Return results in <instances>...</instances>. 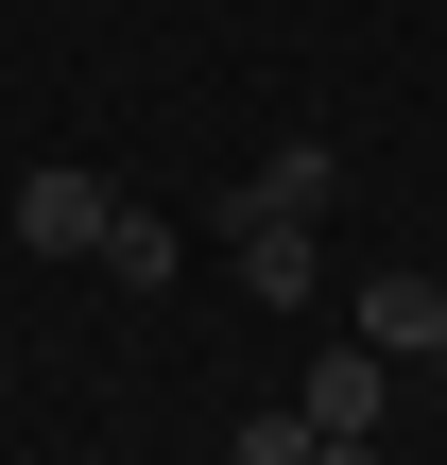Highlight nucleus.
I'll return each mask as SVG.
<instances>
[{
  "label": "nucleus",
  "mask_w": 447,
  "mask_h": 465,
  "mask_svg": "<svg viewBox=\"0 0 447 465\" xmlns=\"http://www.w3.org/2000/svg\"><path fill=\"white\" fill-rule=\"evenodd\" d=\"M327 207H345V155L327 138H276L241 190H207V224H327Z\"/></svg>",
  "instance_id": "obj_1"
},
{
  "label": "nucleus",
  "mask_w": 447,
  "mask_h": 465,
  "mask_svg": "<svg viewBox=\"0 0 447 465\" xmlns=\"http://www.w3.org/2000/svg\"><path fill=\"white\" fill-rule=\"evenodd\" d=\"M0 224H17V242H34V259H103V224H121V190H103V173H69V155H52V173H17V207H0Z\"/></svg>",
  "instance_id": "obj_2"
},
{
  "label": "nucleus",
  "mask_w": 447,
  "mask_h": 465,
  "mask_svg": "<svg viewBox=\"0 0 447 465\" xmlns=\"http://www.w3.org/2000/svg\"><path fill=\"white\" fill-rule=\"evenodd\" d=\"M396 380H447V276H362V311H345Z\"/></svg>",
  "instance_id": "obj_3"
},
{
  "label": "nucleus",
  "mask_w": 447,
  "mask_h": 465,
  "mask_svg": "<svg viewBox=\"0 0 447 465\" xmlns=\"http://www.w3.org/2000/svg\"><path fill=\"white\" fill-rule=\"evenodd\" d=\"M224 259H241V293H258V311H310V293H327L310 224H224Z\"/></svg>",
  "instance_id": "obj_4"
},
{
  "label": "nucleus",
  "mask_w": 447,
  "mask_h": 465,
  "mask_svg": "<svg viewBox=\"0 0 447 465\" xmlns=\"http://www.w3.org/2000/svg\"><path fill=\"white\" fill-rule=\"evenodd\" d=\"M293 414H310V431H379V414H396V362H379V345H327Z\"/></svg>",
  "instance_id": "obj_5"
},
{
  "label": "nucleus",
  "mask_w": 447,
  "mask_h": 465,
  "mask_svg": "<svg viewBox=\"0 0 447 465\" xmlns=\"http://www.w3.org/2000/svg\"><path fill=\"white\" fill-rule=\"evenodd\" d=\"M172 259H189V242H172L155 207H121V224H103V276H121V293H172Z\"/></svg>",
  "instance_id": "obj_6"
},
{
  "label": "nucleus",
  "mask_w": 447,
  "mask_h": 465,
  "mask_svg": "<svg viewBox=\"0 0 447 465\" xmlns=\"http://www.w3.org/2000/svg\"><path fill=\"white\" fill-rule=\"evenodd\" d=\"M224 465H327V431H310V414H241V431H224Z\"/></svg>",
  "instance_id": "obj_7"
},
{
  "label": "nucleus",
  "mask_w": 447,
  "mask_h": 465,
  "mask_svg": "<svg viewBox=\"0 0 447 465\" xmlns=\"http://www.w3.org/2000/svg\"><path fill=\"white\" fill-rule=\"evenodd\" d=\"M327 465H379V431H327Z\"/></svg>",
  "instance_id": "obj_8"
}]
</instances>
